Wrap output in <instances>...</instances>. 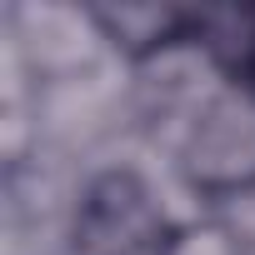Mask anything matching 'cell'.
Listing matches in <instances>:
<instances>
[{"instance_id":"1","label":"cell","mask_w":255,"mask_h":255,"mask_svg":"<svg viewBox=\"0 0 255 255\" xmlns=\"http://www.w3.org/2000/svg\"><path fill=\"white\" fill-rule=\"evenodd\" d=\"M160 150L205 210L255 190V80L225 75L215 65L195 100L165 125Z\"/></svg>"},{"instance_id":"2","label":"cell","mask_w":255,"mask_h":255,"mask_svg":"<svg viewBox=\"0 0 255 255\" xmlns=\"http://www.w3.org/2000/svg\"><path fill=\"white\" fill-rule=\"evenodd\" d=\"M175 215L140 165H105L80 180L60 225V255H160Z\"/></svg>"}]
</instances>
